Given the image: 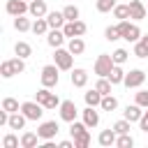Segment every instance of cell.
Masks as SVG:
<instances>
[{
  "label": "cell",
  "instance_id": "ab89813d",
  "mask_svg": "<svg viewBox=\"0 0 148 148\" xmlns=\"http://www.w3.org/2000/svg\"><path fill=\"white\" fill-rule=\"evenodd\" d=\"M104 37H106L109 42H116V39H120V32H118V25H109V28L104 30Z\"/></svg>",
  "mask_w": 148,
  "mask_h": 148
},
{
  "label": "cell",
  "instance_id": "9c48e42d",
  "mask_svg": "<svg viewBox=\"0 0 148 148\" xmlns=\"http://www.w3.org/2000/svg\"><path fill=\"white\" fill-rule=\"evenodd\" d=\"M56 65L60 67V69H72V60H74V53L69 51V49H56Z\"/></svg>",
  "mask_w": 148,
  "mask_h": 148
},
{
  "label": "cell",
  "instance_id": "8fae6325",
  "mask_svg": "<svg viewBox=\"0 0 148 148\" xmlns=\"http://www.w3.org/2000/svg\"><path fill=\"white\" fill-rule=\"evenodd\" d=\"M76 104L72 102V99H65V102H60V118L65 120V123H74L76 120Z\"/></svg>",
  "mask_w": 148,
  "mask_h": 148
},
{
  "label": "cell",
  "instance_id": "7402d4cb",
  "mask_svg": "<svg viewBox=\"0 0 148 148\" xmlns=\"http://www.w3.org/2000/svg\"><path fill=\"white\" fill-rule=\"evenodd\" d=\"M134 56L136 58H148V35H141V39L134 42Z\"/></svg>",
  "mask_w": 148,
  "mask_h": 148
},
{
  "label": "cell",
  "instance_id": "d6a6232c",
  "mask_svg": "<svg viewBox=\"0 0 148 148\" xmlns=\"http://www.w3.org/2000/svg\"><path fill=\"white\" fill-rule=\"evenodd\" d=\"M113 16L120 18V21L130 18V5H116V7H113Z\"/></svg>",
  "mask_w": 148,
  "mask_h": 148
},
{
  "label": "cell",
  "instance_id": "4dcf8cb0",
  "mask_svg": "<svg viewBox=\"0 0 148 148\" xmlns=\"http://www.w3.org/2000/svg\"><path fill=\"white\" fill-rule=\"evenodd\" d=\"M111 86H113V83H111L106 76H99V81L95 83V88H97L102 95H111Z\"/></svg>",
  "mask_w": 148,
  "mask_h": 148
},
{
  "label": "cell",
  "instance_id": "5b68a950",
  "mask_svg": "<svg viewBox=\"0 0 148 148\" xmlns=\"http://www.w3.org/2000/svg\"><path fill=\"white\" fill-rule=\"evenodd\" d=\"M113 58L109 56V53H102V56H97V60H95V74L97 76H109L111 74V69H113Z\"/></svg>",
  "mask_w": 148,
  "mask_h": 148
},
{
  "label": "cell",
  "instance_id": "d4e9b609",
  "mask_svg": "<svg viewBox=\"0 0 148 148\" xmlns=\"http://www.w3.org/2000/svg\"><path fill=\"white\" fill-rule=\"evenodd\" d=\"M67 49H69V51H72L74 56H81V53L86 51V42H83L81 37H72V39H69V46H67Z\"/></svg>",
  "mask_w": 148,
  "mask_h": 148
},
{
  "label": "cell",
  "instance_id": "ac0fdd59",
  "mask_svg": "<svg viewBox=\"0 0 148 148\" xmlns=\"http://www.w3.org/2000/svg\"><path fill=\"white\" fill-rule=\"evenodd\" d=\"M46 21H49L51 28H62V25L67 23V18H65L62 12H49V14H46Z\"/></svg>",
  "mask_w": 148,
  "mask_h": 148
},
{
  "label": "cell",
  "instance_id": "1f68e13d",
  "mask_svg": "<svg viewBox=\"0 0 148 148\" xmlns=\"http://www.w3.org/2000/svg\"><path fill=\"white\" fill-rule=\"evenodd\" d=\"M104 111H116V106H118V99L113 97V95H104L102 97V104H99Z\"/></svg>",
  "mask_w": 148,
  "mask_h": 148
},
{
  "label": "cell",
  "instance_id": "ffe728a7",
  "mask_svg": "<svg viewBox=\"0 0 148 148\" xmlns=\"http://www.w3.org/2000/svg\"><path fill=\"white\" fill-rule=\"evenodd\" d=\"M83 123H86L88 127H97V125H99V113L95 111V106H88V109L83 111Z\"/></svg>",
  "mask_w": 148,
  "mask_h": 148
},
{
  "label": "cell",
  "instance_id": "7c38bea8",
  "mask_svg": "<svg viewBox=\"0 0 148 148\" xmlns=\"http://www.w3.org/2000/svg\"><path fill=\"white\" fill-rule=\"evenodd\" d=\"M60 132V127H58V123L56 120H46V123H42L39 127H37V134H39V139H53L56 134Z\"/></svg>",
  "mask_w": 148,
  "mask_h": 148
},
{
  "label": "cell",
  "instance_id": "30bf717a",
  "mask_svg": "<svg viewBox=\"0 0 148 148\" xmlns=\"http://www.w3.org/2000/svg\"><path fill=\"white\" fill-rule=\"evenodd\" d=\"M5 9L12 16H23L25 12H30V5H28V0H7Z\"/></svg>",
  "mask_w": 148,
  "mask_h": 148
},
{
  "label": "cell",
  "instance_id": "d6986e66",
  "mask_svg": "<svg viewBox=\"0 0 148 148\" xmlns=\"http://www.w3.org/2000/svg\"><path fill=\"white\" fill-rule=\"evenodd\" d=\"M141 109H143V106H139V104L134 102L132 106H127V109H125V118H127L130 123H139V120H141V116H143V111H141Z\"/></svg>",
  "mask_w": 148,
  "mask_h": 148
},
{
  "label": "cell",
  "instance_id": "e0dca14e",
  "mask_svg": "<svg viewBox=\"0 0 148 148\" xmlns=\"http://www.w3.org/2000/svg\"><path fill=\"white\" fill-rule=\"evenodd\" d=\"M25 120H28L25 113H23V111H16V113H9V123H7V125H9L12 130H23V127H25Z\"/></svg>",
  "mask_w": 148,
  "mask_h": 148
},
{
  "label": "cell",
  "instance_id": "7bdbcfd3",
  "mask_svg": "<svg viewBox=\"0 0 148 148\" xmlns=\"http://www.w3.org/2000/svg\"><path fill=\"white\" fill-rule=\"evenodd\" d=\"M139 127H141L143 132H148V111H143V116H141V120H139Z\"/></svg>",
  "mask_w": 148,
  "mask_h": 148
},
{
  "label": "cell",
  "instance_id": "4316f807",
  "mask_svg": "<svg viewBox=\"0 0 148 148\" xmlns=\"http://www.w3.org/2000/svg\"><path fill=\"white\" fill-rule=\"evenodd\" d=\"M106 79H109L113 86H116V83H123V81H125V72H123V67H120V65H113V69H111V74H109Z\"/></svg>",
  "mask_w": 148,
  "mask_h": 148
},
{
  "label": "cell",
  "instance_id": "b9f144b4",
  "mask_svg": "<svg viewBox=\"0 0 148 148\" xmlns=\"http://www.w3.org/2000/svg\"><path fill=\"white\" fill-rule=\"evenodd\" d=\"M18 143H21V141H18V136H14V134H7V136L2 139V146H5V148H18Z\"/></svg>",
  "mask_w": 148,
  "mask_h": 148
},
{
  "label": "cell",
  "instance_id": "cb8c5ba5",
  "mask_svg": "<svg viewBox=\"0 0 148 148\" xmlns=\"http://www.w3.org/2000/svg\"><path fill=\"white\" fill-rule=\"evenodd\" d=\"M83 97H86V104H88V106H97V104H102V97H104V95H102L97 88H92V90H88Z\"/></svg>",
  "mask_w": 148,
  "mask_h": 148
},
{
  "label": "cell",
  "instance_id": "484cf974",
  "mask_svg": "<svg viewBox=\"0 0 148 148\" xmlns=\"http://www.w3.org/2000/svg\"><path fill=\"white\" fill-rule=\"evenodd\" d=\"M37 139H39V134H35V132H23V136H21V148H35V146H37Z\"/></svg>",
  "mask_w": 148,
  "mask_h": 148
},
{
  "label": "cell",
  "instance_id": "9a60e30c",
  "mask_svg": "<svg viewBox=\"0 0 148 148\" xmlns=\"http://www.w3.org/2000/svg\"><path fill=\"white\" fill-rule=\"evenodd\" d=\"M46 42H49V46H53V49L62 46V42H65V32H62L60 28H51V32H49Z\"/></svg>",
  "mask_w": 148,
  "mask_h": 148
},
{
  "label": "cell",
  "instance_id": "6da1fadb",
  "mask_svg": "<svg viewBox=\"0 0 148 148\" xmlns=\"http://www.w3.org/2000/svg\"><path fill=\"white\" fill-rule=\"evenodd\" d=\"M72 127H69V132H72V136H74V148H86L88 143H90V132H88V125L86 123H69Z\"/></svg>",
  "mask_w": 148,
  "mask_h": 148
},
{
  "label": "cell",
  "instance_id": "d590c367",
  "mask_svg": "<svg viewBox=\"0 0 148 148\" xmlns=\"http://www.w3.org/2000/svg\"><path fill=\"white\" fill-rule=\"evenodd\" d=\"M62 14H65L67 21H76V18H79V7H76V5H67V7L62 9Z\"/></svg>",
  "mask_w": 148,
  "mask_h": 148
},
{
  "label": "cell",
  "instance_id": "2e32d148",
  "mask_svg": "<svg viewBox=\"0 0 148 148\" xmlns=\"http://www.w3.org/2000/svg\"><path fill=\"white\" fill-rule=\"evenodd\" d=\"M116 139H118V134H116V130H113V127L102 130V132H99V136H97L99 146H113V143H116Z\"/></svg>",
  "mask_w": 148,
  "mask_h": 148
},
{
  "label": "cell",
  "instance_id": "f35d334b",
  "mask_svg": "<svg viewBox=\"0 0 148 148\" xmlns=\"http://www.w3.org/2000/svg\"><path fill=\"white\" fill-rule=\"evenodd\" d=\"M113 7H116V0H97V12H102V14L111 12Z\"/></svg>",
  "mask_w": 148,
  "mask_h": 148
},
{
  "label": "cell",
  "instance_id": "e575fe53",
  "mask_svg": "<svg viewBox=\"0 0 148 148\" xmlns=\"http://www.w3.org/2000/svg\"><path fill=\"white\" fill-rule=\"evenodd\" d=\"M116 146H120V148H132V146H134V139L130 136V132H127V134H118Z\"/></svg>",
  "mask_w": 148,
  "mask_h": 148
},
{
  "label": "cell",
  "instance_id": "4fadbf2b",
  "mask_svg": "<svg viewBox=\"0 0 148 148\" xmlns=\"http://www.w3.org/2000/svg\"><path fill=\"white\" fill-rule=\"evenodd\" d=\"M143 81H146V72H141V69H132L130 74H125V81H123V83H125L127 88H139Z\"/></svg>",
  "mask_w": 148,
  "mask_h": 148
},
{
  "label": "cell",
  "instance_id": "44dd1931",
  "mask_svg": "<svg viewBox=\"0 0 148 148\" xmlns=\"http://www.w3.org/2000/svg\"><path fill=\"white\" fill-rule=\"evenodd\" d=\"M30 14H32L35 18L46 16V14H49V12H46V2H44V0H30Z\"/></svg>",
  "mask_w": 148,
  "mask_h": 148
},
{
  "label": "cell",
  "instance_id": "ba28073f",
  "mask_svg": "<svg viewBox=\"0 0 148 148\" xmlns=\"http://www.w3.org/2000/svg\"><path fill=\"white\" fill-rule=\"evenodd\" d=\"M86 30H88V28H86V23H83V21H79V18H76V21H67V23L62 25L65 37H69V39H72V37H81Z\"/></svg>",
  "mask_w": 148,
  "mask_h": 148
},
{
  "label": "cell",
  "instance_id": "83f0119b",
  "mask_svg": "<svg viewBox=\"0 0 148 148\" xmlns=\"http://www.w3.org/2000/svg\"><path fill=\"white\" fill-rule=\"evenodd\" d=\"M49 28H51V25H49L46 16H42V18H35V23H32V32H35V35H44Z\"/></svg>",
  "mask_w": 148,
  "mask_h": 148
},
{
  "label": "cell",
  "instance_id": "f1b7e54d",
  "mask_svg": "<svg viewBox=\"0 0 148 148\" xmlns=\"http://www.w3.org/2000/svg\"><path fill=\"white\" fill-rule=\"evenodd\" d=\"M14 53H16L18 58H28V56L32 53V46H30L28 42H16V46H14Z\"/></svg>",
  "mask_w": 148,
  "mask_h": 148
},
{
  "label": "cell",
  "instance_id": "836d02e7",
  "mask_svg": "<svg viewBox=\"0 0 148 148\" xmlns=\"http://www.w3.org/2000/svg\"><path fill=\"white\" fill-rule=\"evenodd\" d=\"M2 109H5V111H9V113H16L21 106H18V102H16L14 97H5V99H2Z\"/></svg>",
  "mask_w": 148,
  "mask_h": 148
},
{
  "label": "cell",
  "instance_id": "ee69618b",
  "mask_svg": "<svg viewBox=\"0 0 148 148\" xmlns=\"http://www.w3.org/2000/svg\"><path fill=\"white\" fill-rule=\"evenodd\" d=\"M58 146H60V148H74V143H72V141H60Z\"/></svg>",
  "mask_w": 148,
  "mask_h": 148
},
{
  "label": "cell",
  "instance_id": "3957f363",
  "mask_svg": "<svg viewBox=\"0 0 148 148\" xmlns=\"http://www.w3.org/2000/svg\"><path fill=\"white\" fill-rule=\"evenodd\" d=\"M118 32H120V39H127V42H139V39H141L139 25H134V23H130V21H120V23H118Z\"/></svg>",
  "mask_w": 148,
  "mask_h": 148
},
{
  "label": "cell",
  "instance_id": "f546056e",
  "mask_svg": "<svg viewBox=\"0 0 148 148\" xmlns=\"http://www.w3.org/2000/svg\"><path fill=\"white\" fill-rule=\"evenodd\" d=\"M14 28H16L18 32H28V30H32V23H30L28 18H23V16H16V18H14Z\"/></svg>",
  "mask_w": 148,
  "mask_h": 148
},
{
  "label": "cell",
  "instance_id": "277c9868",
  "mask_svg": "<svg viewBox=\"0 0 148 148\" xmlns=\"http://www.w3.org/2000/svg\"><path fill=\"white\" fill-rule=\"evenodd\" d=\"M35 99H37V102H39L44 109H56V106H60V99H58V95H56V92H51L46 86H44L42 90H37Z\"/></svg>",
  "mask_w": 148,
  "mask_h": 148
},
{
  "label": "cell",
  "instance_id": "8d00e7d4",
  "mask_svg": "<svg viewBox=\"0 0 148 148\" xmlns=\"http://www.w3.org/2000/svg\"><path fill=\"white\" fill-rule=\"evenodd\" d=\"M127 56H130V53H127L125 49H116V51L111 53V58H113V62H116V65H123V62L127 60Z\"/></svg>",
  "mask_w": 148,
  "mask_h": 148
},
{
  "label": "cell",
  "instance_id": "52a82bcc",
  "mask_svg": "<svg viewBox=\"0 0 148 148\" xmlns=\"http://www.w3.org/2000/svg\"><path fill=\"white\" fill-rule=\"evenodd\" d=\"M21 111L25 113L28 120H39L42 113H44V106H42L37 99H35V102H23V104H21Z\"/></svg>",
  "mask_w": 148,
  "mask_h": 148
},
{
  "label": "cell",
  "instance_id": "74e56055",
  "mask_svg": "<svg viewBox=\"0 0 148 148\" xmlns=\"http://www.w3.org/2000/svg\"><path fill=\"white\" fill-rule=\"evenodd\" d=\"M113 130H116V134H127V132H130V120L123 118V120L113 123Z\"/></svg>",
  "mask_w": 148,
  "mask_h": 148
},
{
  "label": "cell",
  "instance_id": "60d3db41",
  "mask_svg": "<svg viewBox=\"0 0 148 148\" xmlns=\"http://www.w3.org/2000/svg\"><path fill=\"white\" fill-rule=\"evenodd\" d=\"M134 102H136L139 106H143V109H148V90H139V92L134 95Z\"/></svg>",
  "mask_w": 148,
  "mask_h": 148
},
{
  "label": "cell",
  "instance_id": "5bb4252c",
  "mask_svg": "<svg viewBox=\"0 0 148 148\" xmlns=\"http://www.w3.org/2000/svg\"><path fill=\"white\" fill-rule=\"evenodd\" d=\"M146 7H143V2L141 0H130V18H136V21H141V18H146Z\"/></svg>",
  "mask_w": 148,
  "mask_h": 148
},
{
  "label": "cell",
  "instance_id": "603a6c76",
  "mask_svg": "<svg viewBox=\"0 0 148 148\" xmlns=\"http://www.w3.org/2000/svg\"><path fill=\"white\" fill-rule=\"evenodd\" d=\"M86 83H88V72H86V69H74V72H72V86L83 88Z\"/></svg>",
  "mask_w": 148,
  "mask_h": 148
},
{
  "label": "cell",
  "instance_id": "7a4b0ae2",
  "mask_svg": "<svg viewBox=\"0 0 148 148\" xmlns=\"http://www.w3.org/2000/svg\"><path fill=\"white\" fill-rule=\"evenodd\" d=\"M25 69V62H23V58H12V60H5L2 65H0V76L2 79H12L14 74H21Z\"/></svg>",
  "mask_w": 148,
  "mask_h": 148
},
{
  "label": "cell",
  "instance_id": "8992f818",
  "mask_svg": "<svg viewBox=\"0 0 148 148\" xmlns=\"http://www.w3.org/2000/svg\"><path fill=\"white\" fill-rule=\"evenodd\" d=\"M58 69H60L58 65H46V67H42V86H46V88H56L58 81H60Z\"/></svg>",
  "mask_w": 148,
  "mask_h": 148
}]
</instances>
